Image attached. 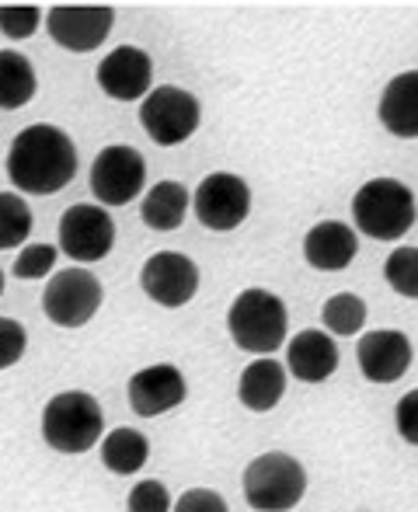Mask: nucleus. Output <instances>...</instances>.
<instances>
[{
	"label": "nucleus",
	"mask_w": 418,
	"mask_h": 512,
	"mask_svg": "<svg viewBox=\"0 0 418 512\" xmlns=\"http://www.w3.org/2000/svg\"><path fill=\"white\" fill-rule=\"evenodd\" d=\"M77 175V147L60 126H28L7 150V178L28 196H56Z\"/></svg>",
	"instance_id": "nucleus-1"
},
{
	"label": "nucleus",
	"mask_w": 418,
	"mask_h": 512,
	"mask_svg": "<svg viewBox=\"0 0 418 512\" xmlns=\"http://www.w3.org/2000/svg\"><path fill=\"white\" fill-rule=\"evenodd\" d=\"M352 220L373 241H398L418 220L415 192L394 178H373L352 196Z\"/></svg>",
	"instance_id": "nucleus-2"
},
{
	"label": "nucleus",
	"mask_w": 418,
	"mask_h": 512,
	"mask_svg": "<svg viewBox=\"0 0 418 512\" xmlns=\"http://www.w3.org/2000/svg\"><path fill=\"white\" fill-rule=\"evenodd\" d=\"M227 331L237 349L255 352V356H272L286 345L290 331V314L286 304L269 290H244L227 310Z\"/></svg>",
	"instance_id": "nucleus-3"
},
{
	"label": "nucleus",
	"mask_w": 418,
	"mask_h": 512,
	"mask_svg": "<svg viewBox=\"0 0 418 512\" xmlns=\"http://www.w3.org/2000/svg\"><path fill=\"white\" fill-rule=\"evenodd\" d=\"M102 432L105 411L88 391H63L42 408V439L56 453H88L91 446H98Z\"/></svg>",
	"instance_id": "nucleus-4"
},
{
	"label": "nucleus",
	"mask_w": 418,
	"mask_h": 512,
	"mask_svg": "<svg viewBox=\"0 0 418 512\" xmlns=\"http://www.w3.org/2000/svg\"><path fill=\"white\" fill-rule=\"evenodd\" d=\"M307 495V471L290 453H262L244 467V502L255 512H290Z\"/></svg>",
	"instance_id": "nucleus-5"
},
{
	"label": "nucleus",
	"mask_w": 418,
	"mask_h": 512,
	"mask_svg": "<svg viewBox=\"0 0 418 512\" xmlns=\"http://www.w3.org/2000/svg\"><path fill=\"white\" fill-rule=\"evenodd\" d=\"M140 122L143 133L157 143V147H178L185 143L203 122V105L192 91L175 88V84H161L140 102Z\"/></svg>",
	"instance_id": "nucleus-6"
},
{
	"label": "nucleus",
	"mask_w": 418,
	"mask_h": 512,
	"mask_svg": "<svg viewBox=\"0 0 418 512\" xmlns=\"http://www.w3.org/2000/svg\"><path fill=\"white\" fill-rule=\"evenodd\" d=\"M105 290L91 269H63L42 290V310L56 328H84L98 314Z\"/></svg>",
	"instance_id": "nucleus-7"
},
{
	"label": "nucleus",
	"mask_w": 418,
	"mask_h": 512,
	"mask_svg": "<svg viewBox=\"0 0 418 512\" xmlns=\"http://www.w3.org/2000/svg\"><path fill=\"white\" fill-rule=\"evenodd\" d=\"M147 185V161L136 147L112 143L91 164V192L98 206H126Z\"/></svg>",
	"instance_id": "nucleus-8"
},
{
	"label": "nucleus",
	"mask_w": 418,
	"mask_h": 512,
	"mask_svg": "<svg viewBox=\"0 0 418 512\" xmlns=\"http://www.w3.org/2000/svg\"><path fill=\"white\" fill-rule=\"evenodd\" d=\"M192 209H196L199 223L216 234H227L237 230L251 213V189L241 175H230V171H213L203 178L192 196Z\"/></svg>",
	"instance_id": "nucleus-9"
},
{
	"label": "nucleus",
	"mask_w": 418,
	"mask_h": 512,
	"mask_svg": "<svg viewBox=\"0 0 418 512\" xmlns=\"http://www.w3.org/2000/svg\"><path fill=\"white\" fill-rule=\"evenodd\" d=\"M115 248V220L105 206L77 203L60 216V251L70 262H102Z\"/></svg>",
	"instance_id": "nucleus-10"
},
{
	"label": "nucleus",
	"mask_w": 418,
	"mask_h": 512,
	"mask_svg": "<svg viewBox=\"0 0 418 512\" xmlns=\"http://www.w3.org/2000/svg\"><path fill=\"white\" fill-rule=\"evenodd\" d=\"M140 286L154 304L178 310L199 293V265L182 251H157L143 262Z\"/></svg>",
	"instance_id": "nucleus-11"
},
{
	"label": "nucleus",
	"mask_w": 418,
	"mask_h": 512,
	"mask_svg": "<svg viewBox=\"0 0 418 512\" xmlns=\"http://www.w3.org/2000/svg\"><path fill=\"white\" fill-rule=\"evenodd\" d=\"M115 25L112 7H53L46 14V32L60 49L95 53Z\"/></svg>",
	"instance_id": "nucleus-12"
},
{
	"label": "nucleus",
	"mask_w": 418,
	"mask_h": 512,
	"mask_svg": "<svg viewBox=\"0 0 418 512\" xmlns=\"http://www.w3.org/2000/svg\"><path fill=\"white\" fill-rule=\"evenodd\" d=\"M412 356V338L394 328L370 331L356 345V363L370 384H394V380H401L408 373V366H412Z\"/></svg>",
	"instance_id": "nucleus-13"
},
{
	"label": "nucleus",
	"mask_w": 418,
	"mask_h": 512,
	"mask_svg": "<svg viewBox=\"0 0 418 512\" xmlns=\"http://www.w3.org/2000/svg\"><path fill=\"white\" fill-rule=\"evenodd\" d=\"M185 398H189V384H185L182 370L171 363H154L129 377V408L140 418L168 415Z\"/></svg>",
	"instance_id": "nucleus-14"
},
{
	"label": "nucleus",
	"mask_w": 418,
	"mask_h": 512,
	"mask_svg": "<svg viewBox=\"0 0 418 512\" xmlns=\"http://www.w3.org/2000/svg\"><path fill=\"white\" fill-rule=\"evenodd\" d=\"M150 81H154V63L143 49L119 46L98 63V88L115 102H136V98L150 95Z\"/></svg>",
	"instance_id": "nucleus-15"
},
{
	"label": "nucleus",
	"mask_w": 418,
	"mask_h": 512,
	"mask_svg": "<svg viewBox=\"0 0 418 512\" xmlns=\"http://www.w3.org/2000/svg\"><path fill=\"white\" fill-rule=\"evenodd\" d=\"M286 370L304 384H324L338 370V345L328 331L304 328L286 342Z\"/></svg>",
	"instance_id": "nucleus-16"
},
{
	"label": "nucleus",
	"mask_w": 418,
	"mask_h": 512,
	"mask_svg": "<svg viewBox=\"0 0 418 512\" xmlns=\"http://www.w3.org/2000/svg\"><path fill=\"white\" fill-rule=\"evenodd\" d=\"M359 255V234L342 220H321L307 230L304 258L321 272H342Z\"/></svg>",
	"instance_id": "nucleus-17"
},
{
	"label": "nucleus",
	"mask_w": 418,
	"mask_h": 512,
	"mask_svg": "<svg viewBox=\"0 0 418 512\" xmlns=\"http://www.w3.org/2000/svg\"><path fill=\"white\" fill-rule=\"evenodd\" d=\"M286 377H290V373H286L283 363H276L272 356H262L244 366L241 380H237V398H241V405L248 411L265 415V411H272L283 401Z\"/></svg>",
	"instance_id": "nucleus-18"
},
{
	"label": "nucleus",
	"mask_w": 418,
	"mask_h": 512,
	"mask_svg": "<svg viewBox=\"0 0 418 512\" xmlns=\"http://www.w3.org/2000/svg\"><path fill=\"white\" fill-rule=\"evenodd\" d=\"M380 122L401 140H418V70L398 74L380 95Z\"/></svg>",
	"instance_id": "nucleus-19"
},
{
	"label": "nucleus",
	"mask_w": 418,
	"mask_h": 512,
	"mask_svg": "<svg viewBox=\"0 0 418 512\" xmlns=\"http://www.w3.org/2000/svg\"><path fill=\"white\" fill-rule=\"evenodd\" d=\"M192 209V196L182 182H157L154 189L143 196L140 206V220L147 223L157 234H168V230H178L185 223Z\"/></svg>",
	"instance_id": "nucleus-20"
},
{
	"label": "nucleus",
	"mask_w": 418,
	"mask_h": 512,
	"mask_svg": "<svg viewBox=\"0 0 418 512\" xmlns=\"http://www.w3.org/2000/svg\"><path fill=\"white\" fill-rule=\"evenodd\" d=\"M102 464L119 478H129V474H140L150 460V439L136 429H112L102 439Z\"/></svg>",
	"instance_id": "nucleus-21"
},
{
	"label": "nucleus",
	"mask_w": 418,
	"mask_h": 512,
	"mask_svg": "<svg viewBox=\"0 0 418 512\" xmlns=\"http://www.w3.org/2000/svg\"><path fill=\"white\" fill-rule=\"evenodd\" d=\"M39 91L35 81L32 60L14 49H0V108L14 112V108H25Z\"/></svg>",
	"instance_id": "nucleus-22"
},
{
	"label": "nucleus",
	"mask_w": 418,
	"mask_h": 512,
	"mask_svg": "<svg viewBox=\"0 0 418 512\" xmlns=\"http://www.w3.org/2000/svg\"><path fill=\"white\" fill-rule=\"evenodd\" d=\"M32 234V209L14 192H0V251H11Z\"/></svg>",
	"instance_id": "nucleus-23"
},
{
	"label": "nucleus",
	"mask_w": 418,
	"mask_h": 512,
	"mask_svg": "<svg viewBox=\"0 0 418 512\" xmlns=\"http://www.w3.org/2000/svg\"><path fill=\"white\" fill-rule=\"evenodd\" d=\"M321 321L328 328V335H356L366 324V304L356 293H338L331 297L321 310Z\"/></svg>",
	"instance_id": "nucleus-24"
},
{
	"label": "nucleus",
	"mask_w": 418,
	"mask_h": 512,
	"mask_svg": "<svg viewBox=\"0 0 418 512\" xmlns=\"http://www.w3.org/2000/svg\"><path fill=\"white\" fill-rule=\"evenodd\" d=\"M384 279L394 293L408 300H418V248L405 244V248H394L384 262Z\"/></svg>",
	"instance_id": "nucleus-25"
},
{
	"label": "nucleus",
	"mask_w": 418,
	"mask_h": 512,
	"mask_svg": "<svg viewBox=\"0 0 418 512\" xmlns=\"http://www.w3.org/2000/svg\"><path fill=\"white\" fill-rule=\"evenodd\" d=\"M56 255H60V248H53V244H25L18 251V258H14V279L49 276L56 265Z\"/></svg>",
	"instance_id": "nucleus-26"
},
{
	"label": "nucleus",
	"mask_w": 418,
	"mask_h": 512,
	"mask_svg": "<svg viewBox=\"0 0 418 512\" xmlns=\"http://www.w3.org/2000/svg\"><path fill=\"white\" fill-rule=\"evenodd\" d=\"M171 492L164 481H140V485H133V492H129L126 499V509L129 512H171Z\"/></svg>",
	"instance_id": "nucleus-27"
},
{
	"label": "nucleus",
	"mask_w": 418,
	"mask_h": 512,
	"mask_svg": "<svg viewBox=\"0 0 418 512\" xmlns=\"http://www.w3.org/2000/svg\"><path fill=\"white\" fill-rule=\"evenodd\" d=\"M25 349H28L25 324H18L14 317H0V370H11L14 363H21Z\"/></svg>",
	"instance_id": "nucleus-28"
},
{
	"label": "nucleus",
	"mask_w": 418,
	"mask_h": 512,
	"mask_svg": "<svg viewBox=\"0 0 418 512\" xmlns=\"http://www.w3.org/2000/svg\"><path fill=\"white\" fill-rule=\"evenodd\" d=\"M42 25L39 7H0V32L7 39H28Z\"/></svg>",
	"instance_id": "nucleus-29"
},
{
	"label": "nucleus",
	"mask_w": 418,
	"mask_h": 512,
	"mask_svg": "<svg viewBox=\"0 0 418 512\" xmlns=\"http://www.w3.org/2000/svg\"><path fill=\"white\" fill-rule=\"evenodd\" d=\"M171 512H230L227 499L213 488H189L182 492V499L171 506Z\"/></svg>",
	"instance_id": "nucleus-30"
},
{
	"label": "nucleus",
	"mask_w": 418,
	"mask_h": 512,
	"mask_svg": "<svg viewBox=\"0 0 418 512\" xmlns=\"http://www.w3.org/2000/svg\"><path fill=\"white\" fill-rule=\"evenodd\" d=\"M394 425H398V432H401L405 443L418 446V387L398 401V408H394Z\"/></svg>",
	"instance_id": "nucleus-31"
},
{
	"label": "nucleus",
	"mask_w": 418,
	"mask_h": 512,
	"mask_svg": "<svg viewBox=\"0 0 418 512\" xmlns=\"http://www.w3.org/2000/svg\"><path fill=\"white\" fill-rule=\"evenodd\" d=\"M0 297H4V272H0Z\"/></svg>",
	"instance_id": "nucleus-32"
}]
</instances>
